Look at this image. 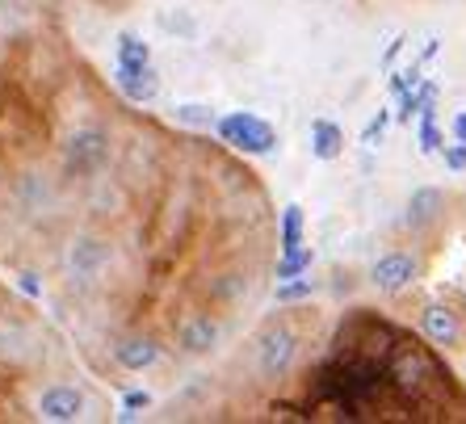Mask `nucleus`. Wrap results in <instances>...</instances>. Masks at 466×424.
<instances>
[{
    "mask_svg": "<svg viewBox=\"0 0 466 424\" xmlns=\"http://www.w3.org/2000/svg\"><path fill=\"white\" fill-rule=\"evenodd\" d=\"M420 332L429 337V345H458V337H462V324H458V316L450 311V307L433 303L420 311Z\"/></svg>",
    "mask_w": 466,
    "mask_h": 424,
    "instance_id": "nucleus-9",
    "label": "nucleus"
},
{
    "mask_svg": "<svg viewBox=\"0 0 466 424\" xmlns=\"http://www.w3.org/2000/svg\"><path fill=\"white\" fill-rule=\"evenodd\" d=\"M290 358H294V332L286 324H269V332H265L257 345L260 374H265V379H278V374L290 370Z\"/></svg>",
    "mask_w": 466,
    "mask_h": 424,
    "instance_id": "nucleus-3",
    "label": "nucleus"
},
{
    "mask_svg": "<svg viewBox=\"0 0 466 424\" xmlns=\"http://www.w3.org/2000/svg\"><path fill=\"white\" fill-rule=\"evenodd\" d=\"M67 269H72V278H80V282H97V278H106L109 244H101V239H93V236H80L76 244L67 248Z\"/></svg>",
    "mask_w": 466,
    "mask_h": 424,
    "instance_id": "nucleus-4",
    "label": "nucleus"
},
{
    "mask_svg": "<svg viewBox=\"0 0 466 424\" xmlns=\"http://www.w3.org/2000/svg\"><path fill=\"white\" fill-rule=\"evenodd\" d=\"M114 361H118L122 370H130V374H143V370H152L156 361H160V345H156L152 337H122V340H114Z\"/></svg>",
    "mask_w": 466,
    "mask_h": 424,
    "instance_id": "nucleus-8",
    "label": "nucleus"
},
{
    "mask_svg": "<svg viewBox=\"0 0 466 424\" xmlns=\"http://www.w3.org/2000/svg\"><path fill=\"white\" fill-rule=\"evenodd\" d=\"M311 152L319 156V160H337V156L345 152V135H340L337 122H328V118L311 122Z\"/></svg>",
    "mask_w": 466,
    "mask_h": 424,
    "instance_id": "nucleus-11",
    "label": "nucleus"
},
{
    "mask_svg": "<svg viewBox=\"0 0 466 424\" xmlns=\"http://www.w3.org/2000/svg\"><path fill=\"white\" fill-rule=\"evenodd\" d=\"M122 403H127V412H139V408H147L152 399H147V391H130Z\"/></svg>",
    "mask_w": 466,
    "mask_h": 424,
    "instance_id": "nucleus-22",
    "label": "nucleus"
},
{
    "mask_svg": "<svg viewBox=\"0 0 466 424\" xmlns=\"http://www.w3.org/2000/svg\"><path fill=\"white\" fill-rule=\"evenodd\" d=\"M420 147H424V152H441V131H437V118H433V101L424 106V122H420Z\"/></svg>",
    "mask_w": 466,
    "mask_h": 424,
    "instance_id": "nucleus-17",
    "label": "nucleus"
},
{
    "mask_svg": "<svg viewBox=\"0 0 466 424\" xmlns=\"http://www.w3.org/2000/svg\"><path fill=\"white\" fill-rule=\"evenodd\" d=\"M118 64L122 67H147L152 64V46L135 38V34H122L118 38Z\"/></svg>",
    "mask_w": 466,
    "mask_h": 424,
    "instance_id": "nucleus-14",
    "label": "nucleus"
},
{
    "mask_svg": "<svg viewBox=\"0 0 466 424\" xmlns=\"http://www.w3.org/2000/svg\"><path fill=\"white\" fill-rule=\"evenodd\" d=\"M387 122H390V114H379V118H374V122H370V126H366V135H361V139H366V143H374V139H379V135H382V126H387Z\"/></svg>",
    "mask_w": 466,
    "mask_h": 424,
    "instance_id": "nucleus-21",
    "label": "nucleus"
},
{
    "mask_svg": "<svg viewBox=\"0 0 466 424\" xmlns=\"http://www.w3.org/2000/svg\"><path fill=\"white\" fill-rule=\"evenodd\" d=\"M445 164H450L454 173H466V143L462 147H445Z\"/></svg>",
    "mask_w": 466,
    "mask_h": 424,
    "instance_id": "nucleus-18",
    "label": "nucleus"
},
{
    "mask_svg": "<svg viewBox=\"0 0 466 424\" xmlns=\"http://www.w3.org/2000/svg\"><path fill=\"white\" fill-rule=\"evenodd\" d=\"M38 416L55 420V424L80 420V416H85V395H80L72 382H51V387L38 395Z\"/></svg>",
    "mask_w": 466,
    "mask_h": 424,
    "instance_id": "nucleus-5",
    "label": "nucleus"
},
{
    "mask_svg": "<svg viewBox=\"0 0 466 424\" xmlns=\"http://www.w3.org/2000/svg\"><path fill=\"white\" fill-rule=\"evenodd\" d=\"M177 345L185 348V353H210V348L218 345V324L215 316H207V311H194L189 319H181L177 324Z\"/></svg>",
    "mask_w": 466,
    "mask_h": 424,
    "instance_id": "nucleus-7",
    "label": "nucleus"
},
{
    "mask_svg": "<svg viewBox=\"0 0 466 424\" xmlns=\"http://www.w3.org/2000/svg\"><path fill=\"white\" fill-rule=\"evenodd\" d=\"M315 252L311 248H294V252H282V261H278V278L282 282H294V278H303L307 269H311Z\"/></svg>",
    "mask_w": 466,
    "mask_h": 424,
    "instance_id": "nucleus-16",
    "label": "nucleus"
},
{
    "mask_svg": "<svg viewBox=\"0 0 466 424\" xmlns=\"http://www.w3.org/2000/svg\"><path fill=\"white\" fill-rule=\"evenodd\" d=\"M181 118H189V122H202V126H210V122H215V114H202V106H185V109H181Z\"/></svg>",
    "mask_w": 466,
    "mask_h": 424,
    "instance_id": "nucleus-20",
    "label": "nucleus"
},
{
    "mask_svg": "<svg viewBox=\"0 0 466 424\" xmlns=\"http://www.w3.org/2000/svg\"><path fill=\"white\" fill-rule=\"evenodd\" d=\"M412 215H408V223H412V227H424V223H433L437 218V210H441V194H437V189H420V194L412 197Z\"/></svg>",
    "mask_w": 466,
    "mask_h": 424,
    "instance_id": "nucleus-15",
    "label": "nucleus"
},
{
    "mask_svg": "<svg viewBox=\"0 0 466 424\" xmlns=\"http://www.w3.org/2000/svg\"><path fill=\"white\" fill-rule=\"evenodd\" d=\"M218 139L239 147V152H248V156H265V152H273L278 135H273V126L260 122L257 114H228V118L218 122Z\"/></svg>",
    "mask_w": 466,
    "mask_h": 424,
    "instance_id": "nucleus-1",
    "label": "nucleus"
},
{
    "mask_svg": "<svg viewBox=\"0 0 466 424\" xmlns=\"http://www.w3.org/2000/svg\"><path fill=\"white\" fill-rule=\"evenodd\" d=\"M454 139L466 143V114H458V118H454Z\"/></svg>",
    "mask_w": 466,
    "mask_h": 424,
    "instance_id": "nucleus-24",
    "label": "nucleus"
},
{
    "mask_svg": "<svg viewBox=\"0 0 466 424\" xmlns=\"http://www.w3.org/2000/svg\"><path fill=\"white\" fill-rule=\"evenodd\" d=\"M307 294H311V286L294 282V286H286V290H278V298H282V303H294V298H307Z\"/></svg>",
    "mask_w": 466,
    "mask_h": 424,
    "instance_id": "nucleus-19",
    "label": "nucleus"
},
{
    "mask_svg": "<svg viewBox=\"0 0 466 424\" xmlns=\"http://www.w3.org/2000/svg\"><path fill=\"white\" fill-rule=\"evenodd\" d=\"M416 273H420L416 257H408V252H387V257L374 265V286H379L382 294H400L416 282Z\"/></svg>",
    "mask_w": 466,
    "mask_h": 424,
    "instance_id": "nucleus-6",
    "label": "nucleus"
},
{
    "mask_svg": "<svg viewBox=\"0 0 466 424\" xmlns=\"http://www.w3.org/2000/svg\"><path fill=\"white\" fill-rule=\"evenodd\" d=\"M22 290H25V294H38V282H34L30 273H25V278H22Z\"/></svg>",
    "mask_w": 466,
    "mask_h": 424,
    "instance_id": "nucleus-25",
    "label": "nucleus"
},
{
    "mask_svg": "<svg viewBox=\"0 0 466 424\" xmlns=\"http://www.w3.org/2000/svg\"><path fill=\"white\" fill-rule=\"evenodd\" d=\"M403 43H408V38H395V43L387 46V55H382V67H390V64H395V55L403 51Z\"/></svg>",
    "mask_w": 466,
    "mask_h": 424,
    "instance_id": "nucleus-23",
    "label": "nucleus"
},
{
    "mask_svg": "<svg viewBox=\"0 0 466 424\" xmlns=\"http://www.w3.org/2000/svg\"><path fill=\"white\" fill-rule=\"evenodd\" d=\"M114 85L127 93L130 101H152L156 93H160V80H156V72H152V64L147 67H114Z\"/></svg>",
    "mask_w": 466,
    "mask_h": 424,
    "instance_id": "nucleus-10",
    "label": "nucleus"
},
{
    "mask_svg": "<svg viewBox=\"0 0 466 424\" xmlns=\"http://www.w3.org/2000/svg\"><path fill=\"white\" fill-rule=\"evenodd\" d=\"M429 101H437V85H420L416 93H412V88H403V93H400V114H395V118L412 122V114H424V106H429Z\"/></svg>",
    "mask_w": 466,
    "mask_h": 424,
    "instance_id": "nucleus-13",
    "label": "nucleus"
},
{
    "mask_svg": "<svg viewBox=\"0 0 466 424\" xmlns=\"http://www.w3.org/2000/svg\"><path fill=\"white\" fill-rule=\"evenodd\" d=\"M109 160V135L101 126H85L67 143V173L72 177H93L101 173V164Z\"/></svg>",
    "mask_w": 466,
    "mask_h": 424,
    "instance_id": "nucleus-2",
    "label": "nucleus"
},
{
    "mask_svg": "<svg viewBox=\"0 0 466 424\" xmlns=\"http://www.w3.org/2000/svg\"><path fill=\"white\" fill-rule=\"evenodd\" d=\"M278 244H282V252L303 248V207H286L282 210V231H278Z\"/></svg>",
    "mask_w": 466,
    "mask_h": 424,
    "instance_id": "nucleus-12",
    "label": "nucleus"
}]
</instances>
